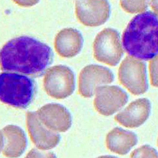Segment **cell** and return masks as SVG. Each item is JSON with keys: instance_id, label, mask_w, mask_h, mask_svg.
Returning a JSON list of instances; mask_svg holds the SVG:
<instances>
[{"instance_id": "obj_12", "label": "cell", "mask_w": 158, "mask_h": 158, "mask_svg": "<svg viewBox=\"0 0 158 158\" xmlns=\"http://www.w3.org/2000/svg\"><path fill=\"white\" fill-rule=\"evenodd\" d=\"M151 111V102L148 99H138L131 102L123 111L118 114L115 119L126 127H138L148 119Z\"/></svg>"}, {"instance_id": "obj_4", "label": "cell", "mask_w": 158, "mask_h": 158, "mask_svg": "<svg viewBox=\"0 0 158 158\" xmlns=\"http://www.w3.org/2000/svg\"><path fill=\"white\" fill-rule=\"evenodd\" d=\"M93 49L97 60L110 66H116L123 55L118 31L112 28L101 31L94 40Z\"/></svg>"}, {"instance_id": "obj_3", "label": "cell", "mask_w": 158, "mask_h": 158, "mask_svg": "<svg viewBox=\"0 0 158 158\" xmlns=\"http://www.w3.org/2000/svg\"><path fill=\"white\" fill-rule=\"evenodd\" d=\"M35 85L24 75L4 72L0 74V101L18 108H26L33 99Z\"/></svg>"}, {"instance_id": "obj_14", "label": "cell", "mask_w": 158, "mask_h": 158, "mask_svg": "<svg viewBox=\"0 0 158 158\" xmlns=\"http://www.w3.org/2000/svg\"><path fill=\"white\" fill-rule=\"evenodd\" d=\"M4 139L3 155L8 158H17L24 152L27 138L24 131L18 126H6L2 130Z\"/></svg>"}, {"instance_id": "obj_1", "label": "cell", "mask_w": 158, "mask_h": 158, "mask_svg": "<svg viewBox=\"0 0 158 158\" xmlns=\"http://www.w3.org/2000/svg\"><path fill=\"white\" fill-rule=\"evenodd\" d=\"M52 51L46 44L21 36L7 42L0 50V65L3 71L28 75L42 74L51 64Z\"/></svg>"}, {"instance_id": "obj_7", "label": "cell", "mask_w": 158, "mask_h": 158, "mask_svg": "<svg viewBox=\"0 0 158 158\" xmlns=\"http://www.w3.org/2000/svg\"><path fill=\"white\" fill-rule=\"evenodd\" d=\"M94 106L102 115H112L122 108L128 101L125 91L116 85L99 86L96 88Z\"/></svg>"}, {"instance_id": "obj_19", "label": "cell", "mask_w": 158, "mask_h": 158, "mask_svg": "<svg viewBox=\"0 0 158 158\" xmlns=\"http://www.w3.org/2000/svg\"><path fill=\"white\" fill-rule=\"evenodd\" d=\"M155 58V60L152 61L150 64V72H151V81L152 84L154 86L157 85V62Z\"/></svg>"}, {"instance_id": "obj_20", "label": "cell", "mask_w": 158, "mask_h": 158, "mask_svg": "<svg viewBox=\"0 0 158 158\" xmlns=\"http://www.w3.org/2000/svg\"><path fill=\"white\" fill-rule=\"evenodd\" d=\"M3 145H4V139H3V134L2 131H0V152L3 149Z\"/></svg>"}, {"instance_id": "obj_21", "label": "cell", "mask_w": 158, "mask_h": 158, "mask_svg": "<svg viewBox=\"0 0 158 158\" xmlns=\"http://www.w3.org/2000/svg\"><path fill=\"white\" fill-rule=\"evenodd\" d=\"M97 158H117V157H114V156H110V155H106V156H100V157H98Z\"/></svg>"}, {"instance_id": "obj_16", "label": "cell", "mask_w": 158, "mask_h": 158, "mask_svg": "<svg viewBox=\"0 0 158 158\" xmlns=\"http://www.w3.org/2000/svg\"><path fill=\"white\" fill-rule=\"evenodd\" d=\"M149 2L146 1H121L120 4L126 12L137 13L147 10Z\"/></svg>"}, {"instance_id": "obj_11", "label": "cell", "mask_w": 158, "mask_h": 158, "mask_svg": "<svg viewBox=\"0 0 158 158\" xmlns=\"http://www.w3.org/2000/svg\"><path fill=\"white\" fill-rule=\"evenodd\" d=\"M26 122L31 139L38 148L49 150L54 148L59 143L60 140V135L43 125L36 112H27Z\"/></svg>"}, {"instance_id": "obj_15", "label": "cell", "mask_w": 158, "mask_h": 158, "mask_svg": "<svg viewBox=\"0 0 158 158\" xmlns=\"http://www.w3.org/2000/svg\"><path fill=\"white\" fill-rule=\"evenodd\" d=\"M137 141V137L134 132L118 127L110 131L106 140L108 149L120 155L128 153Z\"/></svg>"}, {"instance_id": "obj_5", "label": "cell", "mask_w": 158, "mask_h": 158, "mask_svg": "<svg viewBox=\"0 0 158 158\" xmlns=\"http://www.w3.org/2000/svg\"><path fill=\"white\" fill-rule=\"evenodd\" d=\"M120 83L135 95H140L148 89L146 66L144 62L128 56L118 70Z\"/></svg>"}, {"instance_id": "obj_9", "label": "cell", "mask_w": 158, "mask_h": 158, "mask_svg": "<svg viewBox=\"0 0 158 158\" xmlns=\"http://www.w3.org/2000/svg\"><path fill=\"white\" fill-rule=\"evenodd\" d=\"M76 13L82 24L88 26H99L109 18L110 4L106 1H77Z\"/></svg>"}, {"instance_id": "obj_6", "label": "cell", "mask_w": 158, "mask_h": 158, "mask_svg": "<svg viewBox=\"0 0 158 158\" xmlns=\"http://www.w3.org/2000/svg\"><path fill=\"white\" fill-rule=\"evenodd\" d=\"M43 85L44 89L50 97L59 99L65 98L75 90V74L67 66H54L46 72Z\"/></svg>"}, {"instance_id": "obj_13", "label": "cell", "mask_w": 158, "mask_h": 158, "mask_svg": "<svg viewBox=\"0 0 158 158\" xmlns=\"http://www.w3.org/2000/svg\"><path fill=\"white\" fill-rule=\"evenodd\" d=\"M83 42V38L79 31L73 28H66L56 35L55 48L62 57L72 58L80 52Z\"/></svg>"}, {"instance_id": "obj_8", "label": "cell", "mask_w": 158, "mask_h": 158, "mask_svg": "<svg viewBox=\"0 0 158 158\" xmlns=\"http://www.w3.org/2000/svg\"><path fill=\"white\" fill-rule=\"evenodd\" d=\"M114 79V74L108 68L95 64L88 65L79 74V94L85 98H91L97 87L102 85L111 83Z\"/></svg>"}, {"instance_id": "obj_10", "label": "cell", "mask_w": 158, "mask_h": 158, "mask_svg": "<svg viewBox=\"0 0 158 158\" xmlns=\"http://www.w3.org/2000/svg\"><path fill=\"white\" fill-rule=\"evenodd\" d=\"M36 113L42 124L55 132H65L72 124L70 113L65 107L60 104H47Z\"/></svg>"}, {"instance_id": "obj_2", "label": "cell", "mask_w": 158, "mask_h": 158, "mask_svg": "<svg viewBox=\"0 0 158 158\" xmlns=\"http://www.w3.org/2000/svg\"><path fill=\"white\" fill-rule=\"evenodd\" d=\"M158 18L152 11L137 15L123 32V45L127 53L136 59L149 60L158 53Z\"/></svg>"}, {"instance_id": "obj_18", "label": "cell", "mask_w": 158, "mask_h": 158, "mask_svg": "<svg viewBox=\"0 0 158 158\" xmlns=\"http://www.w3.org/2000/svg\"><path fill=\"white\" fill-rule=\"evenodd\" d=\"M25 158H56L53 152H44L33 149L30 151Z\"/></svg>"}, {"instance_id": "obj_17", "label": "cell", "mask_w": 158, "mask_h": 158, "mask_svg": "<svg viewBox=\"0 0 158 158\" xmlns=\"http://www.w3.org/2000/svg\"><path fill=\"white\" fill-rule=\"evenodd\" d=\"M131 158H158V153L155 149L145 145L135 150Z\"/></svg>"}]
</instances>
